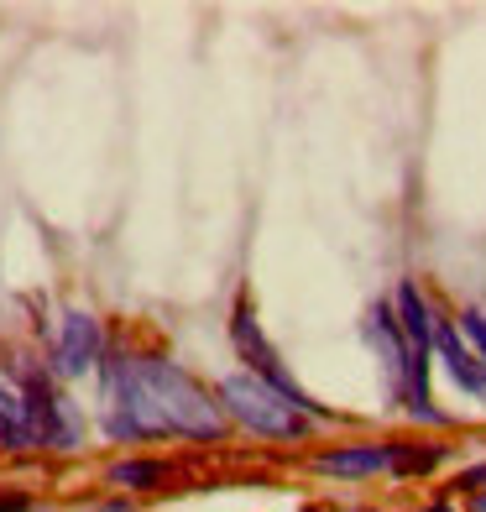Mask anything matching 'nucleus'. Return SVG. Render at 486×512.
Masks as SVG:
<instances>
[{"label":"nucleus","instance_id":"nucleus-1","mask_svg":"<svg viewBox=\"0 0 486 512\" xmlns=\"http://www.w3.org/2000/svg\"><path fill=\"white\" fill-rule=\"evenodd\" d=\"M105 434L110 439H225V408L210 398L189 371L162 356H105Z\"/></svg>","mask_w":486,"mask_h":512},{"label":"nucleus","instance_id":"nucleus-2","mask_svg":"<svg viewBox=\"0 0 486 512\" xmlns=\"http://www.w3.org/2000/svg\"><path fill=\"white\" fill-rule=\"evenodd\" d=\"M220 408H225V418H236L241 429L262 434V439H304L309 434V413L293 408L257 371H230L220 382Z\"/></svg>","mask_w":486,"mask_h":512},{"label":"nucleus","instance_id":"nucleus-3","mask_svg":"<svg viewBox=\"0 0 486 512\" xmlns=\"http://www.w3.org/2000/svg\"><path fill=\"white\" fill-rule=\"evenodd\" d=\"M230 335H236V351H241V356L251 361V371H257L262 382H272V387L283 392V398H288L293 408H304L309 418H324V408H319V403L309 398V392H304V387H298V382L288 377V366L277 361V351H272V345H267V335H262V324L251 319V309H246V304L236 309V319H230Z\"/></svg>","mask_w":486,"mask_h":512},{"label":"nucleus","instance_id":"nucleus-4","mask_svg":"<svg viewBox=\"0 0 486 512\" xmlns=\"http://www.w3.org/2000/svg\"><path fill=\"white\" fill-rule=\"evenodd\" d=\"M21 398L32 408V424H37V439L53 450H74L79 445V408L63 398V392L48 387V377H27L21 382Z\"/></svg>","mask_w":486,"mask_h":512},{"label":"nucleus","instance_id":"nucleus-5","mask_svg":"<svg viewBox=\"0 0 486 512\" xmlns=\"http://www.w3.org/2000/svg\"><path fill=\"white\" fill-rule=\"evenodd\" d=\"M105 351V335H100V319L84 314V309H68L63 324H58V340H53V377H84Z\"/></svg>","mask_w":486,"mask_h":512},{"label":"nucleus","instance_id":"nucleus-6","mask_svg":"<svg viewBox=\"0 0 486 512\" xmlns=\"http://www.w3.org/2000/svg\"><path fill=\"white\" fill-rule=\"evenodd\" d=\"M366 340H372V351L382 356L387 392H392V398H403L413 351H408V335H403V324H398V309H392V304H372V314H366Z\"/></svg>","mask_w":486,"mask_h":512},{"label":"nucleus","instance_id":"nucleus-7","mask_svg":"<svg viewBox=\"0 0 486 512\" xmlns=\"http://www.w3.org/2000/svg\"><path fill=\"white\" fill-rule=\"evenodd\" d=\"M434 356L445 361V371H450V382L460 387V392H471L476 403H486V361L466 345V335H460V324H450V319H439L434 324Z\"/></svg>","mask_w":486,"mask_h":512},{"label":"nucleus","instance_id":"nucleus-8","mask_svg":"<svg viewBox=\"0 0 486 512\" xmlns=\"http://www.w3.org/2000/svg\"><path fill=\"white\" fill-rule=\"evenodd\" d=\"M392 460H398V445H377V439H366V445H335V450H319V471L324 476H377V471H392Z\"/></svg>","mask_w":486,"mask_h":512},{"label":"nucleus","instance_id":"nucleus-9","mask_svg":"<svg viewBox=\"0 0 486 512\" xmlns=\"http://www.w3.org/2000/svg\"><path fill=\"white\" fill-rule=\"evenodd\" d=\"M0 445H6V450H32V445H42L37 424H32V408H27V398H21L11 382H0Z\"/></svg>","mask_w":486,"mask_h":512},{"label":"nucleus","instance_id":"nucleus-10","mask_svg":"<svg viewBox=\"0 0 486 512\" xmlns=\"http://www.w3.org/2000/svg\"><path fill=\"white\" fill-rule=\"evenodd\" d=\"M162 476H168V465H162V460H121V465H110V471H105V481L126 486V492H147V486H157Z\"/></svg>","mask_w":486,"mask_h":512},{"label":"nucleus","instance_id":"nucleus-11","mask_svg":"<svg viewBox=\"0 0 486 512\" xmlns=\"http://www.w3.org/2000/svg\"><path fill=\"white\" fill-rule=\"evenodd\" d=\"M450 450L445 445H429V450H419V445H398V460H392V476H424V471H434L439 460H445Z\"/></svg>","mask_w":486,"mask_h":512},{"label":"nucleus","instance_id":"nucleus-12","mask_svg":"<svg viewBox=\"0 0 486 512\" xmlns=\"http://www.w3.org/2000/svg\"><path fill=\"white\" fill-rule=\"evenodd\" d=\"M460 335H466V345H471V351L486 361V309H460Z\"/></svg>","mask_w":486,"mask_h":512},{"label":"nucleus","instance_id":"nucleus-13","mask_svg":"<svg viewBox=\"0 0 486 512\" xmlns=\"http://www.w3.org/2000/svg\"><path fill=\"white\" fill-rule=\"evenodd\" d=\"M455 486H460V492H486V460H476V465H466V471H460L455 476Z\"/></svg>","mask_w":486,"mask_h":512},{"label":"nucleus","instance_id":"nucleus-14","mask_svg":"<svg viewBox=\"0 0 486 512\" xmlns=\"http://www.w3.org/2000/svg\"><path fill=\"white\" fill-rule=\"evenodd\" d=\"M471 512H486V492H481V497H476V502H471Z\"/></svg>","mask_w":486,"mask_h":512},{"label":"nucleus","instance_id":"nucleus-15","mask_svg":"<svg viewBox=\"0 0 486 512\" xmlns=\"http://www.w3.org/2000/svg\"><path fill=\"white\" fill-rule=\"evenodd\" d=\"M424 512H455V507H445V502H439V507H424Z\"/></svg>","mask_w":486,"mask_h":512},{"label":"nucleus","instance_id":"nucleus-16","mask_svg":"<svg viewBox=\"0 0 486 512\" xmlns=\"http://www.w3.org/2000/svg\"><path fill=\"white\" fill-rule=\"evenodd\" d=\"M356 512H377V507H356Z\"/></svg>","mask_w":486,"mask_h":512}]
</instances>
